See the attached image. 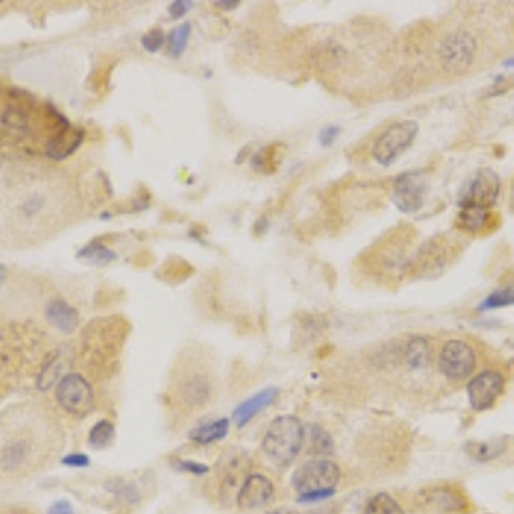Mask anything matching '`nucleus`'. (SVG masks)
Wrapping results in <instances>:
<instances>
[{"label":"nucleus","instance_id":"obj_1","mask_svg":"<svg viewBox=\"0 0 514 514\" xmlns=\"http://www.w3.org/2000/svg\"><path fill=\"white\" fill-rule=\"evenodd\" d=\"M85 215V196L68 170L37 161L0 165V246L45 244Z\"/></svg>","mask_w":514,"mask_h":514},{"label":"nucleus","instance_id":"obj_2","mask_svg":"<svg viewBox=\"0 0 514 514\" xmlns=\"http://www.w3.org/2000/svg\"><path fill=\"white\" fill-rule=\"evenodd\" d=\"M341 480V469L331 460H311L295 469L291 485L300 502H317L331 497Z\"/></svg>","mask_w":514,"mask_h":514},{"label":"nucleus","instance_id":"obj_3","mask_svg":"<svg viewBox=\"0 0 514 514\" xmlns=\"http://www.w3.org/2000/svg\"><path fill=\"white\" fill-rule=\"evenodd\" d=\"M304 425L295 415H280L269 424L263 449L278 467H287L298 456L304 446Z\"/></svg>","mask_w":514,"mask_h":514},{"label":"nucleus","instance_id":"obj_4","mask_svg":"<svg viewBox=\"0 0 514 514\" xmlns=\"http://www.w3.org/2000/svg\"><path fill=\"white\" fill-rule=\"evenodd\" d=\"M38 445L28 430H11L0 439V473L14 477L37 463Z\"/></svg>","mask_w":514,"mask_h":514},{"label":"nucleus","instance_id":"obj_5","mask_svg":"<svg viewBox=\"0 0 514 514\" xmlns=\"http://www.w3.org/2000/svg\"><path fill=\"white\" fill-rule=\"evenodd\" d=\"M419 131L420 126L417 120L408 118L395 122L376 139L372 148V158L382 167H391L406 150L412 148Z\"/></svg>","mask_w":514,"mask_h":514},{"label":"nucleus","instance_id":"obj_6","mask_svg":"<svg viewBox=\"0 0 514 514\" xmlns=\"http://www.w3.org/2000/svg\"><path fill=\"white\" fill-rule=\"evenodd\" d=\"M478 44L475 37L469 31H454L447 35L439 45V62L447 74L451 76H461L465 74L475 57H477Z\"/></svg>","mask_w":514,"mask_h":514},{"label":"nucleus","instance_id":"obj_7","mask_svg":"<svg viewBox=\"0 0 514 514\" xmlns=\"http://www.w3.org/2000/svg\"><path fill=\"white\" fill-rule=\"evenodd\" d=\"M57 403L76 417L86 415L94 404V391L90 380L78 372L64 374L55 386Z\"/></svg>","mask_w":514,"mask_h":514},{"label":"nucleus","instance_id":"obj_8","mask_svg":"<svg viewBox=\"0 0 514 514\" xmlns=\"http://www.w3.org/2000/svg\"><path fill=\"white\" fill-rule=\"evenodd\" d=\"M415 506L425 514H463L469 511V499L456 487L434 485L415 495Z\"/></svg>","mask_w":514,"mask_h":514},{"label":"nucleus","instance_id":"obj_9","mask_svg":"<svg viewBox=\"0 0 514 514\" xmlns=\"http://www.w3.org/2000/svg\"><path fill=\"white\" fill-rule=\"evenodd\" d=\"M477 365L475 350L467 341L451 339L439 354V371L451 380H463L471 376Z\"/></svg>","mask_w":514,"mask_h":514},{"label":"nucleus","instance_id":"obj_10","mask_svg":"<svg viewBox=\"0 0 514 514\" xmlns=\"http://www.w3.org/2000/svg\"><path fill=\"white\" fill-rule=\"evenodd\" d=\"M428 180L422 172H404L393 185V202L402 213H419L428 194Z\"/></svg>","mask_w":514,"mask_h":514},{"label":"nucleus","instance_id":"obj_11","mask_svg":"<svg viewBox=\"0 0 514 514\" xmlns=\"http://www.w3.org/2000/svg\"><path fill=\"white\" fill-rule=\"evenodd\" d=\"M501 192V179L491 168H482L460 196V208H492Z\"/></svg>","mask_w":514,"mask_h":514},{"label":"nucleus","instance_id":"obj_12","mask_svg":"<svg viewBox=\"0 0 514 514\" xmlns=\"http://www.w3.org/2000/svg\"><path fill=\"white\" fill-rule=\"evenodd\" d=\"M506 379L499 371H484L478 376H475L469 380L467 393H469V402L473 410L477 412H485L492 408L499 396L504 393Z\"/></svg>","mask_w":514,"mask_h":514},{"label":"nucleus","instance_id":"obj_13","mask_svg":"<svg viewBox=\"0 0 514 514\" xmlns=\"http://www.w3.org/2000/svg\"><path fill=\"white\" fill-rule=\"evenodd\" d=\"M274 495V485L266 475L250 473L247 475L241 491L237 494V506L244 511L265 508Z\"/></svg>","mask_w":514,"mask_h":514},{"label":"nucleus","instance_id":"obj_14","mask_svg":"<svg viewBox=\"0 0 514 514\" xmlns=\"http://www.w3.org/2000/svg\"><path fill=\"white\" fill-rule=\"evenodd\" d=\"M213 395V386L208 374L204 372H189L179 382V400L184 406L191 410L204 408Z\"/></svg>","mask_w":514,"mask_h":514},{"label":"nucleus","instance_id":"obj_15","mask_svg":"<svg viewBox=\"0 0 514 514\" xmlns=\"http://www.w3.org/2000/svg\"><path fill=\"white\" fill-rule=\"evenodd\" d=\"M447 263L449 247L443 242V239H432L417 252L415 261H410L408 269H417V276H428V271H434V274H437L441 269L446 268Z\"/></svg>","mask_w":514,"mask_h":514},{"label":"nucleus","instance_id":"obj_16","mask_svg":"<svg viewBox=\"0 0 514 514\" xmlns=\"http://www.w3.org/2000/svg\"><path fill=\"white\" fill-rule=\"evenodd\" d=\"M454 224L469 233H485L495 228V213L492 208H461Z\"/></svg>","mask_w":514,"mask_h":514},{"label":"nucleus","instance_id":"obj_17","mask_svg":"<svg viewBox=\"0 0 514 514\" xmlns=\"http://www.w3.org/2000/svg\"><path fill=\"white\" fill-rule=\"evenodd\" d=\"M46 319L52 326H55L61 333H72L79 324V314L70 307L66 300H52L46 306Z\"/></svg>","mask_w":514,"mask_h":514},{"label":"nucleus","instance_id":"obj_18","mask_svg":"<svg viewBox=\"0 0 514 514\" xmlns=\"http://www.w3.org/2000/svg\"><path fill=\"white\" fill-rule=\"evenodd\" d=\"M278 396V389L274 388H268L257 395H254L252 398H249L247 402L239 404L233 412V422L239 425V427H244V425L249 424L261 410H265L271 402Z\"/></svg>","mask_w":514,"mask_h":514},{"label":"nucleus","instance_id":"obj_19","mask_svg":"<svg viewBox=\"0 0 514 514\" xmlns=\"http://www.w3.org/2000/svg\"><path fill=\"white\" fill-rule=\"evenodd\" d=\"M287 155V146L283 143H274V144H268L265 146L261 151H257L252 159H250V167L257 172V174H265V175H271L276 174V170L280 168L283 158Z\"/></svg>","mask_w":514,"mask_h":514},{"label":"nucleus","instance_id":"obj_20","mask_svg":"<svg viewBox=\"0 0 514 514\" xmlns=\"http://www.w3.org/2000/svg\"><path fill=\"white\" fill-rule=\"evenodd\" d=\"M230 430V420L228 419H218L208 424L200 425L191 432V441L200 445V446H209L226 437Z\"/></svg>","mask_w":514,"mask_h":514},{"label":"nucleus","instance_id":"obj_21","mask_svg":"<svg viewBox=\"0 0 514 514\" xmlns=\"http://www.w3.org/2000/svg\"><path fill=\"white\" fill-rule=\"evenodd\" d=\"M428 341L424 336H413L408 345H406V350H404V358H406V363L410 369L413 371H419L427 365L428 362Z\"/></svg>","mask_w":514,"mask_h":514},{"label":"nucleus","instance_id":"obj_22","mask_svg":"<svg viewBox=\"0 0 514 514\" xmlns=\"http://www.w3.org/2000/svg\"><path fill=\"white\" fill-rule=\"evenodd\" d=\"M506 439H497V441H489V443H469L467 445V453L480 463L492 461L497 456H501L506 451Z\"/></svg>","mask_w":514,"mask_h":514},{"label":"nucleus","instance_id":"obj_23","mask_svg":"<svg viewBox=\"0 0 514 514\" xmlns=\"http://www.w3.org/2000/svg\"><path fill=\"white\" fill-rule=\"evenodd\" d=\"M113 437H115V425L110 420L103 419L91 427L88 443L96 449H105L112 445Z\"/></svg>","mask_w":514,"mask_h":514},{"label":"nucleus","instance_id":"obj_24","mask_svg":"<svg viewBox=\"0 0 514 514\" xmlns=\"http://www.w3.org/2000/svg\"><path fill=\"white\" fill-rule=\"evenodd\" d=\"M365 514H404V511L391 495L378 494L367 502Z\"/></svg>","mask_w":514,"mask_h":514},{"label":"nucleus","instance_id":"obj_25","mask_svg":"<svg viewBox=\"0 0 514 514\" xmlns=\"http://www.w3.org/2000/svg\"><path fill=\"white\" fill-rule=\"evenodd\" d=\"M191 33H192V26L191 23H182L172 29L170 37H168V55L170 57H180L185 50V46L189 44V38H191Z\"/></svg>","mask_w":514,"mask_h":514},{"label":"nucleus","instance_id":"obj_26","mask_svg":"<svg viewBox=\"0 0 514 514\" xmlns=\"http://www.w3.org/2000/svg\"><path fill=\"white\" fill-rule=\"evenodd\" d=\"M506 306H513V289L511 287L492 291L491 295H487L485 300L478 306V311H492V309H501Z\"/></svg>","mask_w":514,"mask_h":514},{"label":"nucleus","instance_id":"obj_27","mask_svg":"<svg viewBox=\"0 0 514 514\" xmlns=\"http://www.w3.org/2000/svg\"><path fill=\"white\" fill-rule=\"evenodd\" d=\"M313 451H315L317 454H331L335 451V445H333L330 432H326L319 425L313 427Z\"/></svg>","mask_w":514,"mask_h":514},{"label":"nucleus","instance_id":"obj_28","mask_svg":"<svg viewBox=\"0 0 514 514\" xmlns=\"http://www.w3.org/2000/svg\"><path fill=\"white\" fill-rule=\"evenodd\" d=\"M107 489L112 492L113 495H117L118 499L129 501V502H135L139 499V494L135 491V485L124 482L122 478H113L107 484Z\"/></svg>","mask_w":514,"mask_h":514},{"label":"nucleus","instance_id":"obj_29","mask_svg":"<svg viewBox=\"0 0 514 514\" xmlns=\"http://www.w3.org/2000/svg\"><path fill=\"white\" fill-rule=\"evenodd\" d=\"M141 44L148 52H158L165 44V33L161 29H151L143 37Z\"/></svg>","mask_w":514,"mask_h":514},{"label":"nucleus","instance_id":"obj_30","mask_svg":"<svg viewBox=\"0 0 514 514\" xmlns=\"http://www.w3.org/2000/svg\"><path fill=\"white\" fill-rule=\"evenodd\" d=\"M174 467L184 471V473H194V475H204L208 473L209 469L202 463H198V461H191V460H174Z\"/></svg>","mask_w":514,"mask_h":514},{"label":"nucleus","instance_id":"obj_31","mask_svg":"<svg viewBox=\"0 0 514 514\" xmlns=\"http://www.w3.org/2000/svg\"><path fill=\"white\" fill-rule=\"evenodd\" d=\"M62 463L66 467H72V469H86L90 465V456L83 454V453H72L62 460Z\"/></svg>","mask_w":514,"mask_h":514},{"label":"nucleus","instance_id":"obj_32","mask_svg":"<svg viewBox=\"0 0 514 514\" xmlns=\"http://www.w3.org/2000/svg\"><path fill=\"white\" fill-rule=\"evenodd\" d=\"M341 135V127L339 126H330V127H324L321 133H319V143L322 146H331L336 141V137Z\"/></svg>","mask_w":514,"mask_h":514},{"label":"nucleus","instance_id":"obj_33","mask_svg":"<svg viewBox=\"0 0 514 514\" xmlns=\"http://www.w3.org/2000/svg\"><path fill=\"white\" fill-rule=\"evenodd\" d=\"M192 7H194L192 2H184V0L174 2V4L168 7V14H170L174 20H180V18H184Z\"/></svg>","mask_w":514,"mask_h":514},{"label":"nucleus","instance_id":"obj_34","mask_svg":"<svg viewBox=\"0 0 514 514\" xmlns=\"http://www.w3.org/2000/svg\"><path fill=\"white\" fill-rule=\"evenodd\" d=\"M48 514H76V513H74V510H72L70 502H68V501H57V502H53V504L50 506V510H48Z\"/></svg>","mask_w":514,"mask_h":514},{"label":"nucleus","instance_id":"obj_35","mask_svg":"<svg viewBox=\"0 0 514 514\" xmlns=\"http://www.w3.org/2000/svg\"><path fill=\"white\" fill-rule=\"evenodd\" d=\"M239 4H241V2H232V0H228V2H224V0L215 2V5H218V7H222V9H226V11H230V9H235Z\"/></svg>","mask_w":514,"mask_h":514},{"label":"nucleus","instance_id":"obj_36","mask_svg":"<svg viewBox=\"0 0 514 514\" xmlns=\"http://www.w3.org/2000/svg\"><path fill=\"white\" fill-rule=\"evenodd\" d=\"M269 514H298L297 511H293V510H276V511H273V513Z\"/></svg>","mask_w":514,"mask_h":514}]
</instances>
